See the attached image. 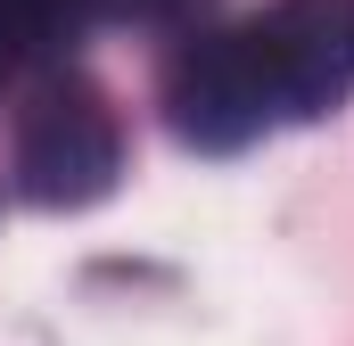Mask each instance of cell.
<instances>
[{"label": "cell", "mask_w": 354, "mask_h": 346, "mask_svg": "<svg viewBox=\"0 0 354 346\" xmlns=\"http://www.w3.org/2000/svg\"><path fill=\"white\" fill-rule=\"evenodd\" d=\"M8 173H17V198H33L50 215L99 206L115 190V173H124V124H115L107 91L50 66L33 83V99H25V116H17Z\"/></svg>", "instance_id": "1"}, {"label": "cell", "mask_w": 354, "mask_h": 346, "mask_svg": "<svg viewBox=\"0 0 354 346\" xmlns=\"http://www.w3.org/2000/svg\"><path fill=\"white\" fill-rule=\"evenodd\" d=\"M280 124H313L354 99V0H272L239 17Z\"/></svg>", "instance_id": "2"}, {"label": "cell", "mask_w": 354, "mask_h": 346, "mask_svg": "<svg viewBox=\"0 0 354 346\" xmlns=\"http://www.w3.org/2000/svg\"><path fill=\"white\" fill-rule=\"evenodd\" d=\"M165 124H174L189 149H206V157H231V149L264 140L272 124H280L239 25L198 33V42L174 50V66H165Z\"/></svg>", "instance_id": "3"}, {"label": "cell", "mask_w": 354, "mask_h": 346, "mask_svg": "<svg viewBox=\"0 0 354 346\" xmlns=\"http://www.w3.org/2000/svg\"><path fill=\"white\" fill-rule=\"evenodd\" d=\"M99 0H0V66H66Z\"/></svg>", "instance_id": "4"}, {"label": "cell", "mask_w": 354, "mask_h": 346, "mask_svg": "<svg viewBox=\"0 0 354 346\" xmlns=\"http://www.w3.org/2000/svg\"><path fill=\"white\" fill-rule=\"evenodd\" d=\"M107 17H132V25H189L198 8H214V0H99Z\"/></svg>", "instance_id": "5"}, {"label": "cell", "mask_w": 354, "mask_h": 346, "mask_svg": "<svg viewBox=\"0 0 354 346\" xmlns=\"http://www.w3.org/2000/svg\"><path fill=\"white\" fill-rule=\"evenodd\" d=\"M0 83H8V66H0Z\"/></svg>", "instance_id": "6"}]
</instances>
